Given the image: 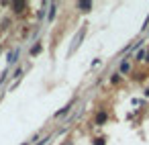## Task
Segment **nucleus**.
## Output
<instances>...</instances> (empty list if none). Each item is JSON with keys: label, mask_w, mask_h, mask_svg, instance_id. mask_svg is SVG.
Returning a JSON list of instances; mask_svg holds the SVG:
<instances>
[{"label": "nucleus", "mask_w": 149, "mask_h": 145, "mask_svg": "<svg viewBox=\"0 0 149 145\" xmlns=\"http://www.w3.org/2000/svg\"><path fill=\"white\" fill-rule=\"evenodd\" d=\"M78 8H84V10H90V8H92V4H90V2H78Z\"/></svg>", "instance_id": "nucleus-1"}, {"label": "nucleus", "mask_w": 149, "mask_h": 145, "mask_svg": "<svg viewBox=\"0 0 149 145\" xmlns=\"http://www.w3.org/2000/svg\"><path fill=\"white\" fill-rule=\"evenodd\" d=\"M120 70H123V72H129V63H127V61H125V63H123V66H120Z\"/></svg>", "instance_id": "nucleus-3"}, {"label": "nucleus", "mask_w": 149, "mask_h": 145, "mask_svg": "<svg viewBox=\"0 0 149 145\" xmlns=\"http://www.w3.org/2000/svg\"><path fill=\"white\" fill-rule=\"evenodd\" d=\"M94 145H104V139H96V143Z\"/></svg>", "instance_id": "nucleus-4"}, {"label": "nucleus", "mask_w": 149, "mask_h": 145, "mask_svg": "<svg viewBox=\"0 0 149 145\" xmlns=\"http://www.w3.org/2000/svg\"><path fill=\"white\" fill-rule=\"evenodd\" d=\"M96 121H98V123H104V121H106V114H104V112H100V114L96 116Z\"/></svg>", "instance_id": "nucleus-2"}]
</instances>
